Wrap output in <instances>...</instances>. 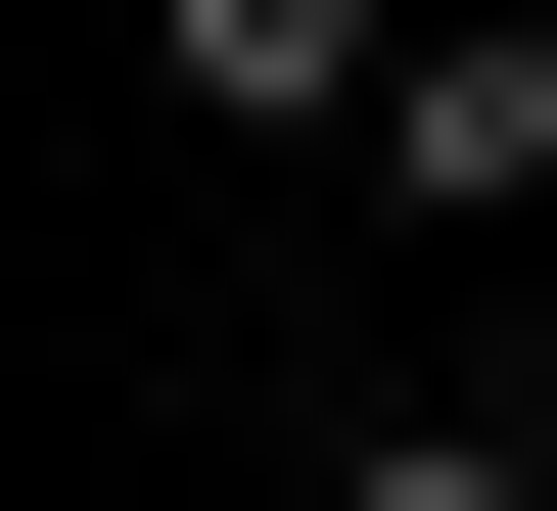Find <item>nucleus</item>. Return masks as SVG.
<instances>
[{
    "instance_id": "nucleus-1",
    "label": "nucleus",
    "mask_w": 557,
    "mask_h": 511,
    "mask_svg": "<svg viewBox=\"0 0 557 511\" xmlns=\"http://www.w3.org/2000/svg\"><path fill=\"white\" fill-rule=\"evenodd\" d=\"M418 233H557V0H418V94H372Z\"/></svg>"
},
{
    "instance_id": "nucleus-2",
    "label": "nucleus",
    "mask_w": 557,
    "mask_h": 511,
    "mask_svg": "<svg viewBox=\"0 0 557 511\" xmlns=\"http://www.w3.org/2000/svg\"><path fill=\"white\" fill-rule=\"evenodd\" d=\"M139 94H186V139H372V94H418V0H139Z\"/></svg>"
},
{
    "instance_id": "nucleus-3",
    "label": "nucleus",
    "mask_w": 557,
    "mask_h": 511,
    "mask_svg": "<svg viewBox=\"0 0 557 511\" xmlns=\"http://www.w3.org/2000/svg\"><path fill=\"white\" fill-rule=\"evenodd\" d=\"M278 511H557V465H511V418H465V373H372V418H325V465H278Z\"/></svg>"
}]
</instances>
